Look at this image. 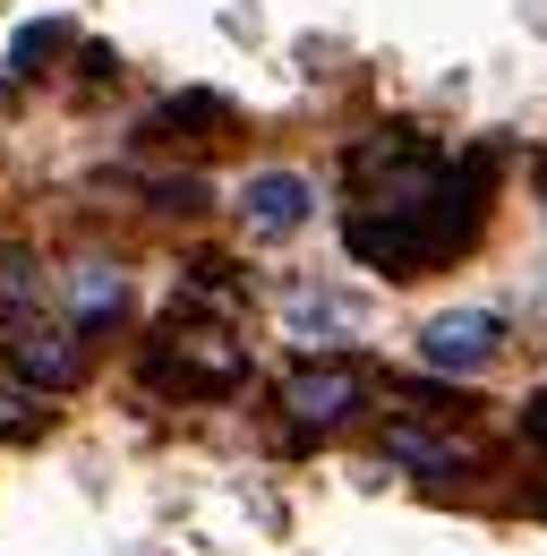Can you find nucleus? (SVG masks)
I'll use <instances>...</instances> for the list:
<instances>
[{"label": "nucleus", "instance_id": "obj_8", "mask_svg": "<svg viewBox=\"0 0 547 556\" xmlns=\"http://www.w3.org/2000/svg\"><path fill=\"white\" fill-rule=\"evenodd\" d=\"M61 43H68V26H61V17H52V26H26V35H17V52H9V77H43L35 61H52Z\"/></svg>", "mask_w": 547, "mask_h": 556}, {"label": "nucleus", "instance_id": "obj_6", "mask_svg": "<svg viewBox=\"0 0 547 556\" xmlns=\"http://www.w3.org/2000/svg\"><path fill=\"white\" fill-rule=\"evenodd\" d=\"M35 300H43V275H35V257H0V351L17 343L26 326H35Z\"/></svg>", "mask_w": 547, "mask_h": 556}, {"label": "nucleus", "instance_id": "obj_9", "mask_svg": "<svg viewBox=\"0 0 547 556\" xmlns=\"http://www.w3.org/2000/svg\"><path fill=\"white\" fill-rule=\"evenodd\" d=\"M522 445L547 463V394H531V403H522Z\"/></svg>", "mask_w": 547, "mask_h": 556}, {"label": "nucleus", "instance_id": "obj_2", "mask_svg": "<svg viewBox=\"0 0 547 556\" xmlns=\"http://www.w3.org/2000/svg\"><path fill=\"white\" fill-rule=\"evenodd\" d=\"M359 394H368V368L359 359H326V368H300L282 386V412L300 419V428H342V419L359 412Z\"/></svg>", "mask_w": 547, "mask_h": 556}, {"label": "nucleus", "instance_id": "obj_3", "mask_svg": "<svg viewBox=\"0 0 547 556\" xmlns=\"http://www.w3.org/2000/svg\"><path fill=\"white\" fill-rule=\"evenodd\" d=\"M428 368H445V377H479L496 351H505V317H487V308H454V317H428Z\"/></svg>", "mask_w": 547, "mask_h": 556}, {"label": "nucleus", "instance_id": "obj_7", "mask_svg": "<svg viewBox=\"0 0 547 556\" xmlns=\"http://www.w3.org/2000/svg\"><path fill=\"white\" fill-rule=\"evenodd\" d=\"M68 291H77V334H94L103 317H120V300H129V282L112 275V266H77Z\"/></svg>", "mask_w": 547, "mask_h": 556}, {"label": "nucleus", "instance_id": "obj_5", "mask_svg": "<svg viewBox=\"0 0 547 556\" xmlns=\"http://www.w3.org/2000/svg\"><path fill=\"white\" fill-rule=\"evenodd\" d=\"M9 368H17L26 386H52V394H61L68 377H77V334H61V326H26V334L9 343Z\"/></svg>", "mask_w": 547, "mask_h": 556}, {"label": "nucleus", "instance_id": "obj_1", "mask_svg": "<svg viewBox=\"0 0 547 556\" xmlns=\"http://www.w3.org/2000/svg\"><path fill=\"white\" fill-rule=\"evenodd\" d=\"M145 377L171 394H231L249 377V351L231 343V326H198L189 308H171L145 343Z\"/></svg>", "mask_w": 547, "mask_h": 556}, {"label": "nucleus", "instance_id": "obj_4", "mask_svg": "<svg viewBox=\"0 0 547 556\" xmlns=\"http://www.w3.org/2000/svg\"><path fill=\"white\" fill-rule=\"evenodd\" d=\"M308 206H317V189H308L300 172H257V180L240 189V214H249V231H266V240L300 231V223H308Z\"/></svg>", "mask_w": 547, "mask_h": 556}]
</instances>
